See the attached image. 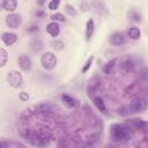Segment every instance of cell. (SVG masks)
Listing matches in <instances>:
<instances>
[{"label": "cell", "instance_id": "6da1fadb", "mask_svg": "<svg viewBox=\"0 0 148 148\" xmlns=\"http://www.w3.org/2000/svg\"><path fill=\"white\" fill-rule=\"evenodd\" d=\"M132 135L131 128L125 125H112L111 127V138L113 141H123L128 139Z\"/></svg>", "mask_w": 148, "mask_h": 148}, {"label": "cell", "instance_id": "7a4b0ae2", "mask_svg": "<svg viewBox=\"0 0 148 148\" xmlns=\"http://www.w3.org/2000/svg\"><path fill=\"white\" fill-rule=\"evenodd\" d=\"M40 64L43 66V68L51 71L56 67L57 65V57L54 53L52 52H45L42 57H40Z\"/></svg>", "mask_w": 148, "mask_h": 148}, {"label": "cell", "instance_id": "3957f363", "mask_svg": "<svg viewBox=\"0 0 148 148\" xmlns=\"http://www.w3.org/2000/svg\"><path fill=\"white\" fill-rule=\"evenodd\" d=\"M7 82L13 88H18L23 83V77L20 72L17 71H10L7 73Z\"/></svg>", "mask_w": 148, "mask_h": 148}, {"label": "cell", "instance_id": "277c9868", "mask_svg": "<svg viewBox=\"0 0 148 148\" xmlns=\"http://www.w3.org/2000/svg\"><path fill=\"white\" fill-rule=\"evenodd\" d=\"M146 108H147V102L145 99H142V98L134 99L128 105L130 112H141V111L146 110Z\"/></svg>", "mask_w": 148, "mask_h": 148}, {"label": "cell", "instance_id": "5b68a950", "mask_svg": "<svg viewBox=\"0 0 148 148\" xmlns=\"http://www.w3.org/2000/svg\"><path fill=\"white\" fill-rule=\"evenodd\" d=\"M22 23V16L20 14H9L7 17H6V24L12 28V29H16L21 25Z\"/></svg>", "mask_w": 148, "mask_h": 148}, {"label": "cell", "instance_id": "8992f818", "mask_svg": "<svg viewBox=\"0 0 148 148\" xmlns=\"http://www.w3.org/2000/svg\"><path fill=\"white\" fill-rule=\"evenodd\" d=\"M18 65L23 71H29L31 68V65H32L30 57H28L27 54H21L18 57Z\"/></svg>", "mask_w": 148, "mask_h": 148}, {"label": "cell", "instance_id": "52a82bcc", "mask_svg": "<svg viewBox=\"0 0 148 148\" xmlns=\"http://www.w3.org/2000/svg\"><path fill=\"white\" fill-rule=\"evenodd\" d=\"M110 43L112 45H116V46H120L125 43V37L123 34L120 32H114L110 36Z\"/></svg>", "mask_w": 148, "mask_h": 148}, {"label": "cell", "instance_id": "ba28073f", "mask_svg": "<svg viewBox=\"0 0 148 148\" xmlns=\"http://www.w3.org/2000/svg\"><path fill=\"white\" fill-rule=\"evenodd\" d=\"M1 39H2V42H3L6 45L9 46V45H13V44L16 42L17 36H16L15 34H13V32H2Z\"/></svg>", "mask_w": 148, "mask_h": 148}, {"label": "cell", "instance_id": "9c48e42d", "mask_svg": "<svg viewBox=\"0 0 148 148\" xmlns=\"http://www.w3.org/2000/svg\"><path fill=\"white\" fill-rule=\"evenodd\" d=\"M46 31H47L52 37H57V36L59 35V32H60V27H59V24L54 21V22H51V23H49V24L46 25Z\"/></svg>", "mask_w": 148, "mask_h": 148}, {"label": "cell", "instance_id": "30bf717a", "mask_svg": "<svg viewBox=\"0 0 148 148\" xmlns=\"http://www.w3.org/2000/svg\"><path fill=\"white\" fill-rule=\"evenodd\" d=\"M2 8L7 12H14L17 7V0H2Z\"/></svg>", "mask_w": 148, "mask_h": 148}, {"label": "cell", "instance_id": "8fae6325", "mask_svg": "<svg viewBox=\"0 0 148 148\" xmlns=\"http://www.w3.org/2000/svg\"><path fill=\"white\" fill-rule=\"evenodd\" d=\"M61 99H62V103H64L67 108H75V106H76V99L73 98V97L69 96V95H62V96H61Z\"/></svg>", "mask_w": 148, "mask_h": 148}, {"label": "cell", "instance_id": "7c38bea8", "mask_svg": "<svg viewBox=\"0 0 148 148\" xmlns=\"http://www.w3.org/2000/svg\"><path fill=\"white\" fill-rule=\"evenodd\" d=\"M94 30H95V23L92 20H88L87 22V28H86V39L89 40L94 34Z\"/></svg>", "mask_w": 148, "mask_h": 148}, {"label": "cell", "instance_id": "4fadbf2b", "mask_svg": "<svg viewBox=\"0 0 148 148\" xmlns=\"http://www.w3.org/2000/svg\"><path fill=\"white\" fill-rule=\"evenodd\" d=\"M94 104H95V106L101 111V112H103V113H106V106H105V104H104V101L102 99V97H99V96H96L95 98H94Z\"/></svg>", "mask_w": 148, "mask_h": 148}, {"label": "cell", "instance_id": "5bb4252c", "mask_svg": "<svg viewBox=\"0 0 148 148\" xmlns=\"http://www.w3.org/2000/svg\"><path fill=\"white\" fill-rule=\"evenodd\" d=\"M127 35H128V37L132 38V39H139L141 32H140L139 28H136V27H131V28L128 29V31H127Z\"/></svg>", "mask_w": 148, "mask_h": 148}, {"label": "cell", "instance_id": "9a60e30c", "mask_svg": "<svg viewBox=\"0 0 148 148\" xmlns=\"http://www.w3.org/2000/svg\"><path fill=\"white\" fill-rule=\"evenodd\" d=\"M0 145H1L2 148H18V147H24L23 143H21V142H14V141H9V142L1 141Z\"/></svg>", "mask_w": 148, "mask_h": 148}, {"label": "cell", "instance_id": "2e32d148", "mask_svg": "<svg viewBox=\"0 0 148 148\" xmlns=\"http://www.w3.org/2000/svg\"><path fill=\"white\" fill-rule=\"evenodd\" d=\"M31 49L34 51H39L43 49V43L39 40V39H35L31 42Z\"/></svg>", "mask_w": 148, "mask_h": 148}, {"label": "cell", "instance_id": "e0dca14e", "mask_svg": "<svg viewBox=\"0 0 148 148\" xmlns=\"http://www.w3.org/2000/svg\"><path fill=\"white\" fill-rule=\"evenodd\" d=\"M51 20H53L56 22H64L66 18H65V16L61 13H56V14L51 15Z\"/></svg>", "mask_w": 148, "mask_h": 148}, {"label": "cell", "instance_id": "ac0fdd59", "mask_svg": "<svg viewBox=\"0 0 148 148\" xmlns=\"http://www.w3.org/2000/svg\"><path fill=\"white\" fill-rule=\"evenodd\" d=\"M7 52L5 51V49H1L0 50V57H1V61H0V66L3 67L6 65V61H7Z\"/></svg>", "mask_w": 148, "mask_h": 148}, {"label": "cell", "instance_id": "d6986e66", "mask_svg": "<svg viewBox=\"0 0 148 148\" xmlns=\"http://www.w3.org/2000/svg\"><path fill=\"white\" fill-rule=\"evenodd\" d=\"M60 5V0H51L49 2V9L51 10H56Z\"/></svg>", "mask_w": 148, "mask_h": 148}, {"label": "cell", "instance_id": "ffe728a7", "mask_svg": "<svg viewBox=\"0 0 148 148\" xmlns=\"http://www.w3.org/2000/svg\"><path fill=\"white\" fill-rule=\"evenodd\" d=\"M65 12H66L67 14H69L71 16L76 15V10H75L71 5H66V6H65Z\"/></svg>", "mask_w": 148, "mask_h": 148}, {"label": "cell", "instance_id": "44dd1931", "mask_svg": "<svg viewBox=\"0 0 148 148\" xmlns=\"http://www.w3.org/2000/svg\"><path fill=\"white\" fill-rule=\"evenodd\" d=\"M52 46H53V49H56V50H62L64 49V43L62 42H60V40H56V42H53L52 43Z\"/></svg>", "mask_w": 148, "mask_h": 148}, {"label": "cell", "instance_id": "7402d4cb", "mask_svg": "<svg viewBox=\"0 0 148 148\" xmlns=\"http://www.w3.org/2000/svg\"><path fill=\"white\" fill-rule=\"evenodd\" d=\"M92 60H94V57H92V56H91V57H89V59L87 60L86 65H84V66H83V68H82V72H83V73H86V72L89 69V67H90V65H91Z\"/></svg>", "mask_w": 148, "mask_h": 148}, {"label": "cell", "instance_id": "603a6c76", "mask_svg": "<svg viewBox=\"0 0 148 148\" xmlns=\"http://www.w3.org/2000/svg\"><path fill=\"white\" fill-rule=\"evenodd\" d=\"M18 97H20V99H21L22 102H25V101L29 99V95H28V92H25V91H21Z\"/></svg>", "mask_w": 148, "mask_h": 148}, {"label": "cell", "instance_id": "cb8c5ba5", "mask_svg": "<svg viewBox=\"0 0 148 148\" xmlns=\"http://www.w3.org/2000/svg\"><path fill=\"white\" fill-rule=\"evenodd\" d=\"M141 76H142V79H143L145 81H148V68H145V69L142 71Z\"/></svg>", "mask_w": 148, "mask_h": 148}, {"label": "cell", "instance_id": "d4e9b609", "mask_svg": "<svg viewBox=\"0 0 148 148\" xmlns=\"http://www.w3.org/2000/svg\"><path fill=\"white\" fill-rule=\"evenodd\" d=\"M37 3L42 6V5H44V3H45V0H37Z\"/></svg>", "mask_w": 148, "mask_h": 148}]
</instances>
